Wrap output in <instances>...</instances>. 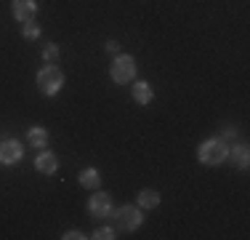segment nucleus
<instances>
[{"mask_svg":"<svg viewBox=\"0 0 250 240\" xmlns=\"http://www.w3.org/2000/svg\"><path fill=\"white\" fill-rule=\"evenodd\" d=\"M197 158L202 166H221L229 158V144H224L221 139H205L197 149Z\"/></svg>","mask_w":250,"mask_h":240,"instance_id":"1","label":"nucleus"},{"mask_svg":"<svg viewBox=\"0 0 250 240\" xmlns=\"http://www.w3.org/2000/svg\"><path fill=\"white\" fill-rule=\"evenodd\" d=\"M38 88L43 96H56L64 88V72L59 70L56 64H45V67L38 72Z\"/></svg>","mask_w":250,"mask_h":240,"instance_id":"2","label":"nucleus"},{"mask_svg":"<svg viewBox=\"0 0 250 240\" xmlns=\"http://www.w3.org/2000/svg\"><path fill=\"white\" fill-rule=\"evenodd\" d=\"M109 77L117 83V86H128V83L136 80V59L128 56V53H117L115 62L109 67Z\"/></svg>","mask_w":250,"mask_h":240,"instance_id":"3","label":"nucleus"},{"mask_svg":"<svg viewBox=\"0 0 250 240\" xmlns=\"http://www.w3.org/2000/svg\"><path fill=\"white\" fill-rule=\"evenodd\" d=\"M141 221H144V214H141L139 206H120L115 211V227L123 232H133L141 227Z\"/></svg>","mask_w":250,"mask_h":240,"instance_id":"4","label":"nucleus"},{"mask_svg":"<svg viewBox=\"0 0 250 240\" xmlns=\"http://www.w3.org/2000/svg\"><path fill=\"white\" fill-rule=\"evenodd\" d=\"M21 158H24L21 142H16V139H3L0 142V163L3 166H16Z\"/></svg>","mask_w":250,"mask_h":240,"instance_id":"5","label":"nucleus"},{"mask_svg":"<svg viewBox=\"0 0 250 240\" xmlns=\"http://www.w3.org/2000/svg\"><path fill=\"white\" fill-rule=\"evenodd\" d=\"M11 14H14L16 22L27 24L38 16V3L35 0H11Z\"/></svg>","mask_w":250,"mask_h":240,"instance_id":"6","label":"nucleus"},{"mask_svg":"<svg viewBox=\"0 0 250 240\" xmlns=\"http://www.w3.org/2000/svg\"><path fill=\"white\" fill-rule=\"evenodd\" d=\"M88 211H91V216L112 214V195L109 192H93L91 200H88Z\"/></svg>","mask_w":250,"mask_h":240,"instance_id":"7","label":"nucleus"},{"mask_svg":"<svg viewBox=\"0 0 250 240\" xmlns=\"http://www.w3.org/2000/svg\"><path fill=\"white\" fill-rule=\"evenodd\" d=\"M35 168H38L40 173H45V176H51L59 168V158L53 152H48V149H40V155L35 158Z\"/></svg>","mask_w":250,"mask_h":240,"instance_id":"8","label":"nucleus"},{"mask_svg":"<svg viewBox=\"0 0 250 240\" xmlns=\"http://www.w3.org/2000/svg\"><path fill=\"white\" fill-rule=\"evenodd\" d=\"M27 144L35 149H45L48 147V131H45L43 125H32V128L27 131Z\"/></svg>","mask_w":250,"mask_h":240,"instance_id":"9","label":"nucleus"},{"mask_svg":"<svg viewBox=\"0 0 250 240\" xmlns=\"http://www.w3.org/2000/svg\"><path fill=\"white\" fill-rule=\"evenodd\" d=\"M154 99V91H152V86L146 80H136L133 83V101L136 104H149V101Z\"/></svg>","mask_w":250,"mask_h":240,"instance_id":"10","label":"nucleus"},{"mask_svg":"<svg viewBox=\"0 0 250 240\" xmlns=\"http://www.w3.org/2000/svg\"><path fill=\"white\" fill-rule=\"evenodd\" d=\"M77 182H80V187L85 190H99L101 187V176L96 168H83L80 173H77Z\"/></svg>","mask_w":250,"mask_h":240,"instance_id":"11","label":"nucleus"},{"mask_svg":"<svg viewBox=\"0 0 250 240\" xmlns=\"http://www.w3.org/2000/svg\"><path fill=\"white\" fill-rule=\"evenodd\" d=\"M229 155H231V163L240 168V171H245V168H248V158H250L248 144H237L234 149H229Z\"/></svg>","mask_w":250,"mask_h":240,"instance_id":"12","label":"nucleus"},{"mask_svg":"<svg viewBox=\"0 0 250 240\" xmlns=\"http://www.w3.org/2000/svg\"><path fill=\"white\" fill-rule=\"evenodd\" d=\"M157 206H160L157 190H141L139 192V208H157Z\"/></svg>","mask_w":250,"mask_h":240,"instance_id":"13","label":"nucleus"},{"mask_svg":"<svg viewBox=\"0 0 250 240\" xmlns=\"http://www.w3.org/2000/svg\"><path fill=\"white\" fill-rule=\"evenodd\" d=\"M43 59H45L48 64H56V59H59V48L53 46V43H48V46L43 48Z\"/></svg>","mask_w":250,"mask_h":240,"instance_id":"14","label":"nucleus"},{"mask_svg":"<svg viewBox=\"0 0 250 240\" xmlns=\"http://www.w3.org/2000/svg\"><path fill=\"white\" fill-rule=\"evenodd\" d=\"M218 139H221L224 144H229V147H231V144H234V139H237V131L231 128V125H226V128L221 131V136H218Z\"/></svg>","mask_w":250,"mask_h":240,"instance_id":"15","label":"nucleus"},{"mask_svg":"<svg viewBox=\"0 0 250 240\" xmlns=\"http://www.w3.org/2000/svg\"><path fill=\"white\" fill-rule=\"evenodd\" d=\"M24 38H27V40L40 38V27H38L35 22H27V24H24Z\"/></svg>","mask_w":250,"mask_h":240,"instance_id":"16","label":"nucleus"},{"mask_svg":"<svg viewBox=\"0 0 250 240\" xmlns=\"http://www.w3.org/2000/svg\"><path fill=\"white\" fill-rule=\"evenodd\" d=\"M93 238L96 240H112L115 238V230H112V227H99V230L93 232Z\"/></svg>","mask_w":250,"mask_h":240,"instance_id":"17","label":"nucleus"},{"mask_svg":"<svg viewBox=\"0 0 250 240\" xmlns=\"http://www.w3.org/2000/svg\"><path fill=\"white\" fill-rule=\"evenodd\" d=\"M62 238H64V240H83V238H85V235H83L80 230H69V232H64Z\"/></svg>","mask_w":250,"mask_h":240,"instance_id":"18","label":"nucleus"},{"mask_svg":"<svg viewBox=\"0 0 250 240\" xmlns=\"http://www.w3.org/2000/svg\"><path fill=\"white\" fill-rule=\"evenodd\" d=\"M104 48H106V51H112V53H117V51H120V46H117L115 40H106V43H104Z\"/></svg>","mask_w":250,"mask_h":240,"instance_id":"19","label":"nucleus"}]
</instances>
